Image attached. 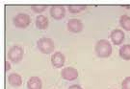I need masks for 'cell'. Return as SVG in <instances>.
<instances>
[{
    "mask_svg": "<svg viewBox=\"0 0 130 89\" xmlns=\"http://www.w3.org/2000/svg\"><path fill=\"white\" fill-rule=\"evenodd\" d=\"M24 55V51L22 47L14 45L12 48H10L9 52H8V58L10 61L14 62V63H18L22 60Z\"/></svg>",
    "mask_w": 130,
    "mask_h": 89,
    "instance_id": "cell-3",
    "label": "cell"
},
{
    "mask_svg": "<svg viewBox=\"0 0 130 89\" xmlns=\"http://www.w3.org/2000/svg\"><path fill=\"white\" fill-rule=\"evenodd\" d=\"M47 8L46 5H38V6H32L31 9L34 13H37V14H41L43 11H45Z\"/></svg>",
    "mask_w": 130,
    "mask_h": 89,
    "instance_id": "cell-16",
    "label": "cell"
},
{
    "mask_svg": "<svg viewBox=\"0 0 130 89\" xmlns=\"http://www.w3.org/2000/svg\"><path fill=\"white\" fill-rule=\"evenodd\" d=\"M8 82L14 87H19L22 84V78L18 73H12L8 77Z\"/></svg>",
    "mask_w": 130,
    "mask_h": 89,
    "instance_id": "cell-10",
    "label": "cell"
},
{
    "mask_svg": "<svg viewBox=\"0 0 130 89\" xmlns=\"http://www.w3.org/2000/svg\"><path fill=\"white\" fill-rule=\"evenodd\" d=\"M120 24H121V28L124 29L125 31H130V16L123 14L121 15L120 18Z\"/></svg>",
    "mask_w": 130,
    "mask_h": 89,
    "instance_id": "cell-14",
    "label": "cell"
},
{
    "mask_svg": "<svg viewBox=\"0 0 130 89\" xmlns=\"http://www.w3.org/2000/svg\"><path fill=\"white\" fill-rule=\"evenodd\" d=\"M37 47L39 49V51L42 52V54L45 55H49L52 52L54 51V41L51 38H40L37 42Z\"/></svg>",
    "mask_w": 130,
    "mask_h": 89,
    "instance_id": "cell-2",
    "label": "cell"
},
{
    "mask_svg": "<svg viewBox=\"0 0 130 89\" xmlns=\"http://www.w3.org/2000/svg\"><path fill=\"white\" fill-rule=\"evenodd\" d=\"M84 25L81 20L77 18H71L68 22V30L71 33H80L82 32Z\"/></svg>",
    "mask_w": 130,
    "mask_h": 89,
    "instance_id": "cell-7",
    "label": "cell"
},
{
    "mask_svg": "<svg viewBox=\"0 0 130 89\" xmlns=\"http://www.w3.org/2000/svg\"><path fill=\"white\" fill-rule=\"evenodd\" d=\"M110 37H111L112 41L115 45H121L122 41L124 40L125 35L121 29H115L114 31H112Z\"/></svg>",
    "mask_w": 130,
    "mask_h": 89,
    "instance_id": "cell-9",
    "label": "cell"
},
{
    "mask_svg": "<svg viewBox=\"0 0 130 89\" xmlns=\"http://www.w3.org/2000/svg\"><path fill=\"white\" fill-rule=\"evenodd\" d=\"M42 80L38 77H31L27 81L28 89H42Z\"/></svg>",
    "mask_w": 130,
    "mask_h": 89,
    "instance_id": "cell-11",
    "label": "cell"
},
{
    "mask_svg": "<svg viewBox=\"0 0 130 89\" xmlns=\"http://www.w3.org/2000/svg\"><path fill=\"white\" fill-rule=\"evenodd\" d=\"M14 24L17 28L20 29H25L27 28L28 26L31 23V17L30 15L27 14H23V13H20L18 14L14 17Z\"/></svg>",
    "mask_w": 130,
    "mask_h": 89,
    "instance_id": "cell-4",
    "label": "cell"
},
{
    "mask_svg": "<svg viewBox=\"0 0 130 89\" xmlns=\"http://www.w3.org/2000/svg\"><path fill=\"white\" fill-rule=\"evenodd\" d=\"M50 15L56 20H61L66 15V8L61 5H54L50 8Z\"/></svg>",
    "mask_w": 130,
    "mask_h": 89,
    "instance_id": "cell-6",
    "label": "cell"
},
{
    "mask_svg": "<svg viewBox=\"0 0 130 89\" xmlns=\"http://www.w3.org/2000/svg\"><path fill=\"white\" fill-rule=\"evenodd\" d=\"M48 24H49V21H48V18L44 15H38L37 18H36V26H37L38 29L40 30H45L48 27Z\"/></svg>",
    "mask_w": 130,
    "mask_h": 89,
    "instance_id": "cell-12",
    "label": "cell"
},
{
    "mask_svg": "<svg viewBox=\"0 0 130 89\" xmlns=\"http://www.w3.org/2000/svg\"><path fill=\"white\" fill-rule=\"evenodd\" d=\"M66 56L61 52H55L51 56V63L55 68H61L65 64Z\"/></svg>",
    "mask_w": 130,
    "mask_h": 89,
    "instance_id": "cell-8",
    "label": "cell"
},
{
    "mask_svg": "<svg viewBox=\"0 0 130 89\" xmlns=\"http://www.w3.org/2000/svg\"><path fill=\"white\" fill-rule=\"evenodd\" d=\"M121 89H130V77H126L121 83Z\"/></svg>",
    "mask_w": 130,
    "mask_h": 89,
    "instance_id": "cell-17",
    "label": "cell"
},
{
    "mask_svg": "<svg viewBox=\"0 0 130 89\" xmlns=\"http://www.w3.org/2000/svg\"><path fill=\"white\" fill-rule=\"evenodd\" d=\"M10 69H11V63H10V61H6V62H5V71L8 72Z\"/></svg>",
    "mask_w": 130,
    "mask_h": 89,
    "instance_id": "cell-18",
    "label": "cell"
},
{
    "mask_svg": "<svg viewBox=\"0 0 130 89\" xmlns=\"http://www.w3.org/2000/svg\"><path fill=\"white\" fill-rule=\"evenodd\" d=\"M69 89H82V87H81L80 85L73 84V85H71V86H70V87H69Z\"/></svg>",
    "mask_w": 130,
    "mask_h": 89,
    "instance_id": "cell-19",
    "label": "cell"
},
{
    "mask_svg": "<svg viewBox=\"0 0 130 89\" xmlns=\"http://www.w3.org/2000/svg\"><path fill=\"white\" fill-rule=\"evenodd\" d=\"M78 71L73 67H66L61 71V77L66 80H74L78 78Z\"/></svg>",
    "mask_w": 130,
    "mask_h": 89,
    "instance_id": "cell-5",
    "label": "cell"
},
{
    "mask_svg": "<svg viewBox=\"0 0 130 89\" xmlns=\"http://www.w3.org/2000/svg\"><path fill=\"white\" fill-rule=\"evenodd\" d=\"M86 9L85 5H70L69 6V11L71 14H79Z\"/></svg>",
    "mask_w": 130,
    "mask_h": 89,
    "instance_id": "cell-15",
    "label": "cell"
},
{
    "mask_svg": "<svg viewBox=\"0 0 130 89\" xmlns=\"http://www.w3.org/2000/svg\"><path fill=\"white\" fill-rule=\"evenodd\" d=\"M94 51L96 53L98 56L101 57V58H105L110 56L112 54V45L106 39H100L98 40L95 47H94Z\"/></svg>",
    "mask_w": 130,
    "mask_h": 89,
    "instance_id": "cell-1",
    "label": "cell"
},
{
    "mask_svg": "<svg viewBox=\"0 0 130 89\" xmlns=\"http://www.w3.org/2000/svg\"><path fill=\"white\" fill-rule=\"evenodd\" d=\"M120 56L123 61H130V44H124L120 48Z\"/></svg>",
    "mask_w": 130,
    "mask_h": 89,
    "instance_id": "cell-13",
    "label": "cell"
}]
</instances>
